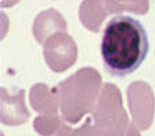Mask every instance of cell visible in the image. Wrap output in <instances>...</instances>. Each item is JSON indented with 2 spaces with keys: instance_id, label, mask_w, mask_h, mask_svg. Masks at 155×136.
Returning <instances> with one entry per match:
<instances>
[{
  "instance_id": "6da1fadb",
  "label": "cell",
  "mask_w": 155,
  "mask_h": 136,
  "mask_svg": "<svg viewBox=\"0 0 155 136\" xmlns=\"http://www.w3.org/2000/svg\"><path fill=\"white\" fill-rule=\"evenodd\" d=\"M148 36L143 24L130 15H115L101 35L100 53L105 71L123 78L143 64L148 54Z\"/></svg>"
},
{
  "instance_id": "7a4b0ae2",
  "label": "cell",
  "mask_w": 155,
  "mask_h": 136,
  "mask_svg": "<svg viewBox=\"0 0 155 136\" xmlns=\"http://www.w3.org/2000/svg\"><path fill=\"white\" fill-rule=\"evenodd\" d=\"M55 136H141L130 124L123 108L122 94L114 83H104L90 117L79 128L61 124Z\"/></svg>"
},
{
  "instance_id": "3957f363",
  "label": "cell",
  "mask_w": 155,
  "mask_h": 136,
  "mask_svg": "<svg viewBox=\"0 0 155 136\" xmlns=\"http://www.w3.org/2000/svg\"><path fill=\"white\" fill-rule=\"evenodd\" d=\"M103 79L96 68L84 67L58 85L61 117L67 124L75 125L91 114L103 89Z\"/></svg>"
},
{
  "instance_id": "277c9868",
  "label": "cell",
  "mask_w": 155,
  "mask_h": 136,
  "mask_svg": "<svg viewBox=\"0 0 155 136\" xmlns=\"http://www.w3.org/2000/svg\"><path fill=\"white\" fill-rule=\"evenodd\" d=\"M127 104L133 125L139 131L151 126L155 113V97L147 82L136 81L127 86Z\"/></svg>"
},
{
  "instance_id": "5b68a950",
  "label": "cell",
  "mask_w": 155,
  "mask_h": 136,
  "mask_svg": "<svg viewBox=\"0 0 155 136\" xmlns=\"http://www.w3.org/2000/svg\"><path fill=\"white\" fill-rule=\"evenodd\" d=\"M43 57L54 72H64L76 63L78 46L67 32L55 33L43 45Z\"/></svg>"
},
{
  "instance_id": "8992f818",
  "label": "cell",
  "mask_w": 155,
  "mask_h": 136,
  "mask_svg": "<svg viewBox=\"0 0 155 136\" xmlns=\"http://www.w3.org/2000/svg\"><path fill=\"white\" fill-rule=\"evenodd\" d=\"M0 118L4 125L18 126L29 120V110L25 104V92L8 93L6 87H2V104H0Z\"/></svg>"
},
{
  "instance_id": "52a82bcc",
  "label": "cell",
  "mask_w": 155,
  "mask_h": 136,
  "mask_svg": "<svg viewBox=\"0 0 155 136\" xmlns=\"http://www.w3.org/2000/svg\"><path fill=\"white\" fill-rule=\"evenodd\" d=\"M67 21L55 8L45 10L39 13L33 21L32 32L39 43L45 45L48 38L60 32H67Z\"/></svg>"
},
{
  "instance_id": "ba28073f",
  "label": "cell",
  "mask_w": 155,
  "mask_h": 136,
  "mask_svg": "<svg viewBox=\"0 0 155 136\" xmlns=\"http://www.w3.org/2000/svg\"><path fill=\"white\" fill-rule=\"evenodd\" d=\"M29 101L36 113L42 115H54L60 107L58 87L46 83H36L31 87Z\"/></svg>"
},
{
  "instance_id": "9c48e42d",
  "label": "cell",
  "mask_w": 155,
  "mask_h": 136,
  "mask_svg": "<svg viewBox=\"0 0 155 136\" xmlns=\"http://www.w3.org/2000/svg\"><path fill=\"white\" fill-rule=\"evenodd\" d=\"M107 14L108 11L104 6V2H83L79 7V18L84 28L91 32L100 31Z\"/></svg>"
},
{
  "instance_id": "30bf717a",
  "label": "cell",
  "mask_w": 155,
  "mask_h": 136,
  "mask_svg": "<svg viewBox=\"0 0 155 136\" xmlns=\"http://www.w3.org/2000/svg\"><path fill=\"white\" fill-rule=\"evenodd\" d=\"M61 120L60 115H39L33 121V129L40 136H53L58 132L61 126Z\"/></svg>"
},
{
  "instance_id": "8fae6325",
  "label": "cell",
  "mask_w": 155,
  "mask_h": 136,
  "mask_svg": "<svg viewBox=\"0 0 155 136\" xmlns=\"http://www.w3.org/2000/svg\"><path fill=\"white\" fill-rule=\"evenodd\" d=\"M108 13H119L122 10H130L144 14L148 10V2H104Z\"/></svg>"
}]
</instances>
